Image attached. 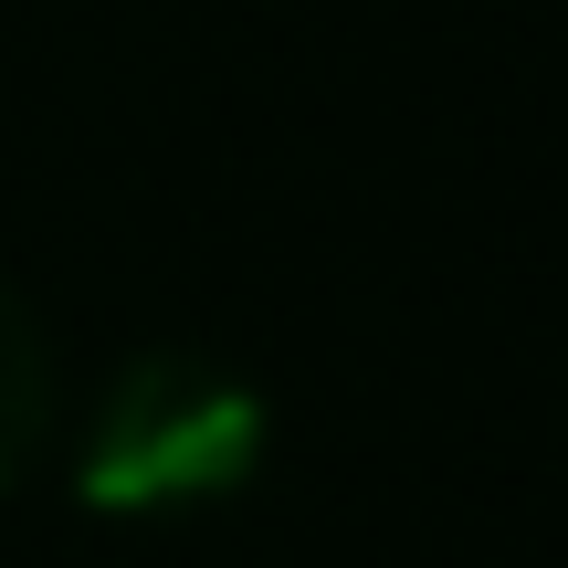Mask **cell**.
<instances>
[{
    "instance_id": "1",
    "label": "cell",
    "mask_w": 568,
    "mask_h": 568,
    "mask_svg": "<svg viewBox=\"0 0 568 568\" xmlns=\"http://www.w3.org/2000/svg\"><path fill=\"white\" fill-rule=\"evenodd\" d=\"M253 464H264V400L222 358L159 347V358H126L105 379L84 453H74V485L105 516H180V506L232 495Z\"/></svg>"
},
{
    "instance_id": "2",
    "label": "cell",
    "mask_w": 568,
    "mask_h": 568,
    "mask_svg": "<svg viewBox=\"0 0 568 568\" xmlns=\"http://www.w3.org/2000/svg\"><path fill=\"white\" fill-rule=\"evenodd\" d=\"M53 432V347H42V316L0 284V485L42 453Z\"/></svg>"
}]
</instances>
